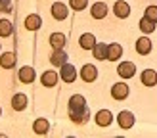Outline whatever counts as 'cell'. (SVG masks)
<instances>
[{
  "label": "cell",
  "instance_id": "cell-1",
  "mask_svg": "<svg viewBox=\"0 0 157 138\" xmlns=\"http://www.w3.org/2000/svg\"><path fill=\"white\" fill-rule=\"evenodd\" d=\"M69 117L73 123H82L88 121V107H86V100L81 94H73L69 98Z\"/></svg>",
  "mask_w": 157,
  "mask_h": 138
},
{
  "label": "cell",
  "instance_id": "cell-2",
  "mask_svg": "<svg viewBox=\"0 0 157 138\" xmlns=\"http://www.w3.org/2000/svg\"><path fill=\"white\" fill-rule=\"evenodd\" d=\"M117 73H119V77H123V79H130V77H134V73H136V65L132 63V61H123V63H119V67H117Z\"/></svg>",
  "mask_w": 157,
  "mask_h": 138
},
{
  "label": "cell",
  "instance_id": "cell-3",
  "mask_svg": "<svg viewBox=\"0 0 157 138\" xmlns=\"http://www.w3.org/2000/svg\"><path fill=\"white\" fill-rule=\"evenodd\" d=\"M61 79H63L65 82H73L75 79H77V69L71 65V63H67V61H65V63L63 65H61Z\"/></svg>",
  "mask_w": 157,
  "mask_h": 138
},
{
  "label": "cell",
  "instance_id": "cell-4",
  "mask_svg": "<svg viewBox=\"0 0 157 138\" xmlns=\"http://www.w3.org/2000/svg\"><path fill=\"white\" fill-rule=\"evenodd\" d=\"M81 77H82V81H84V82H92V81H96V77H98V69H96V65L86 63V65L81 69Z\"/></svg>",
  "mask_w": 157,
  "mask_h": 138
},
{
  "label": "cell",
  "instance_id": "cell-5",
  "mask_svg": "<svg viewBox=\"0 0 157 138\" xmlns=\"http://www.w3.org/2000/svg\"><path fill=\"white\" fill-rule=\"evenodd\" d=\"M128 92L130 90H128V86L124 82H117V84H113V86H111V96L115 100H124V98L128 96Z\"/></svg>",
  "mask_w": 157,
  "mask_h": 138
},
{
  "label": "cell",
  "instance_id": "cell-6",
  "mask_svg": "<svg viewBox=\"0 0 157 138\" xmlns=\"http://www.w3.org/2000/svg\"><path fill=\"white\" fill-rule=\"evenodd\" d=\"M136 52L140 56H147V54L151 52V40L147 36H140L136 40Z\"/></svg>",
  "mask_w": 157,
  "mask_h": 138
},
{
  "label": "cell",
  "instance_id": "cell-7",
  "mask_svg": "<svg viewBox=\"0 0 157 138\" xmlns=\"http://www.w3.org/2000/svg\"><path fill=\"white\" fill-rule=\"evenodd\" d=\"M113 12H115L117 17L124 19V17H128V13H130V6L124 2V0H117L115 6H113Z\"/></svg>",
  "mask_w": 157,
  "mask_h": 138
},
{
  "label": "cell",
  "instance_id": "cell-8",
  "mask_svg": "<svg viewBox=\"0 0 157 138\" xmlns=\"http://www.w3.org/2000/svg\"><path fill=\"white\" fill-rule=\"evenodd\" d=\"M111 121H113V113L109 111V109H100L96 113V123L100 127H107V125H111Z\"/></svg>",
  "mask_w": 157,
  "mask_h": 138
},
{
  "label": "cell",
  "instance_id": "cell-9",
  "mask_svg": "<svg viewBox=\"0 0 157 138\" xmlns=\"http://www.w3.org/2000/svg\"><path fill=\"white\" fill-rule=\"evenodd\" d=\"M117 121H119L121 128H130L132 125H134V115H132L130 111H121L119 115H117Z\"/></svg>",
  "mask_w": 157,
  "mask_h": 138
},
{
  "label": "cell",
  "instance_id": "cell-10",
  "mask_svg": "<svg viewBox=\"0 0 157 138\" xmlns=\"http://www.w3.org/2000/svg\"><path fill=\"white\" fill-rule=\"evenodd\" d=\"M52 15H54L56 19H59V21H61V19H65L67 15H69L67 6H65L63 2H56V4L52 6Z\"/></svg>",
  "mask_w": 157,
  "mask_h": 138
},
{
  "label": "cell",
  "instance_id": "cell-11",
  "mask_svg": "<svg viewBox=\"0 0 157 138\" xmlns=\"http://www.w3.org/2000/svg\"><path fill=\"white\" fill-rule=\"evenodd\" d=\"M142 84L144 86H155L157 84V71H153V69L142 71Z\"/></svg>",
  "mask_w": 157,
  "mask_h": 138
},
{
  "label": "cell",
  "instance_id": "cell-12",
  "mask_svg": "<svg viewBox=\"0 0 157 138\" xmlns=\"http://www.w3.org/2000/svg\"><path fill=\"white\" fill-rule=\"evenodd\" d=\"M17 77H19L21 82H33L36 75H35V69L31 67V65H25V67L19 69V75H17Z\"/></svg>",
  "mask_w": 157,
  "mask_h": 138
},
{
  "label": "cell",
  "instance_id": "cell-13",
  "mask_svg": "<svg viewBox=\"0 0 157 138\" xmlns=\"http://www.w3.org/2000/svg\"><path fill=\"white\" fill-rule=\"evenodd\" d=\"M78 44H81V48H84V50H92L94 46H96V38H94L92 33H84L78 38Z\"/></svg>",
  "mask_w": 157,
  "mask_h": 138
},
{
  "label": "cell",
  "instance_id": "cell-14",
  "mask_svg": "<svg viewBox=\"0 0 157 138\" xmlns=\"http://www.w3.org/2000/svg\"><path fill=\"white\" fill-rule=\"evenodd\" d=\"M50 61L54 65H58V67H61L67 61V54L63 52V48H59V50H54L52 52V56H50Z\"/></svg>",
  "mask_w": 157,
  "mask_h": 138
},
{
  "label": "cell",
  "instance_id": "cell-15",
  "mask_svg": "<svg viewBox=\"0 0 157 138\" xmlns=\"http://www.w3.org/2000/svg\"><path fill=\"white\" fill-rule=\"evenodd\" d=\"M12 107H13L15 111L25 109V107H27V96L21 94V92H19V94H15V96L12 98Z\"/></svg>",
  "mask_w": 157,
  "mask_h": 138
},
{
  "label": "cell",
  "instance_id": "cell-16",
  "mask_svg": "<svg viewBox=\"0 0 157 138\" xmlns=\"http://www.w3.org/2000/svg\"><path fill=\"white\" fill-rule=\"evenodd\" d=\"M65 42H67V38H65V35H63V33H54V35H50V44L54 46V50L63 48Z\"/></svg>",
  "mask_w": 157,
  "mask_h": 138
},
{
  "label": "cell",
  "instance_id": "cell-17",
  "mask_svg": "<svg viewBox=\"0 0 157 138\" xmlns=\"http://www.w3.org/2000/svg\"><path fill=\"white\" fill-rule=\"evenodd\" d=\"M107 52H109V46L104 44V42H100L92 48V54H94L96 59H107Z\"/></svg>",
  "mask_w": 157,
  "mask_h": 138
},
{
  "label": "cell",
  "instance_id": "cell-18",
  "mask_svg": "<svg viewBox=\"0 0 157 138\" xmlns=\"http://www.w3.org/2000/svg\"><path fill=\"white\" fill-rule=\"evenodd\" d=\"M107 15V6L104 2H96L92 6V17L94 19H101V17H105Z\"/></svg>",
  "mask_w": 157,
  "mask_h": 138
},
{
  "label": "cell",
  "instance_id": "cell-19",
  "mask_svg": "<svg viewBox=\"0 0 157 138\" xmlns=\"http://www.w3.org/2000/svg\"><path fill=\"white\" fill-rule=\"evenodd\" d=\"M123 56V46L121 44H111V46H109V52H107V59H111V61H117V59H119Z\"/></svg>",
  "mask_w": 157,
  "mask_h": 138
},
{
  "label": "cell",
  "instance_id": "cell-20",
  "mask_svg": "<svg viewBox=\"0 0 157 138\" xmlns=\"http://www.w3.org/2000/svg\"><path fill=\"white\" fill-rule=\"evenodd\" d=\"M40 15H36V13H33V15H27V19H25V27L29 29V31H36L38 27H40Z\"/></svg>",
  "mask_w": 157,
  "mask_h": 138
},
{
  "label": "cell",
  "instance_id": "cell-21",
  "mask_svg": "<svg viewBox=\"0 0 157 138\" xmlns=\"http://www.w3.org/2000/svg\"><path fill=\"white\" fill-rule=\"evenodd\" d=\"M0 65H2L4 69H10V67H13L15 65V56L12 52H6V54H2L0 56Z\"/></svg>",
  "mask_w": 157,
  "mask_h": 138
},
{
  "label": "cell",
  "instance_id": "cell-22",
  "mask_svg": "<svg viewBox=\"0 0 157 138\" xmlns=\"http://www.w3.org/2000/svg\"><path fill=\"white\" fill-rule=\"evenodd\" d=\"M48 127H50V123L46 119H36L35 125H33V130L36 134H46V132H48Z\"/></svg>",
  "mask_w": 157,
  "mask_h": 138
},
{
  "label": "cell",
  "instance_id": "cell-23",
  "mask_svg": "<svg viewBox=\"0 0 157 138\" xmlns=\"http://www.w3.org/2000/svg\"><path fill=\"white\" fill-rule=\"evenodd\" d=\"M140 29H142L146 35H150V33H153V31H155V21L147 19L146 15H144V17L140 19Z\"/></svg>",
  "mask_w": 157,
  "mask_h": 138
},
{
  "label": "cell",
  "instance_id": "cell-24",
  "mask_svg": "<svg viewBox=\"0 0 157 138\" xmlns=\"http://www.w3.org/2000/svg\"><path fill=\"white\" fill-rule=\"evenodd\" d=\"M56 82H58V75L54 71H46L42 75V84H44V86H54Z\"/></svg>",
  "mask_w": 157,
  "mask_h": 138
},
{
  "label": "cell",
  "instance_id": "cell-25",
  "mask_svg": "<svg viewBox=\"0 0 157 138\" xmlns=\"http://www.w3.org/2000/svg\"><path fill=\"white\" fill-rule=\"evenodd\" d=\"M12 35V23L8 19H0V36H10Z\"/></svg>",
  "mask_w": 157,
  "mask_h": 138
},
{
  "label": "cell",
  "instance_id": "cell-26",
  "mask_svg": "<svg viewBox=\"0 0 157 138\" xmlns=\"http://www.w3.org/2000/svg\"><path fill=\"white\" fill-rule=\"evenodd\" d=\"M144 15H146L147 19H151V21L157 23V6H147L146 12H144Z\"/></svg>",
  "mask_w": 157,
  "mask_h": 138
},
{
  "label": "cell",
  "instance_id": "cell-27",
  "mask_svg": "<svg viewBox=\"0 0 157 138\" xmlns=\"http://www.w3.org/2000/svg\"><path fill=\"white\" fill-rule=\"evenodd\" d=\"M86 4H88L86 0H71V8H73V10H77V12L84 10V8H86Z\"/></svg>",
  "mask_w": 157,
  "mask_h": 138
},
{
  "label": "cell",
  "instance_id": "cell-28",
  "mask_svg": "<svg viewBox=\"0 0 157 138\" xmlns=\"http://www.w3.org/2000/svg\"><path fill=\"white\" fill-rule=\"evenodd\" d=\"M2 8H4L6 12H10V10H12V4H10V0H2Z\"/></svg>",
  "mask_w": 157,
  "mask_h": 138
},
{
  "label": "cell",
  "instance_id": "cell-29",
  "mask_svg": "<svg viewBox=\"0 0 157 138\" xmlns=\"http://www.w3.org/2000/svg\"><path fill=\"white\" fill-rule=\"evenodd\" d=\"M0 10H2V0H0Z\"/></svg>",
  "mask_w": 157,
  "mask_h": 138
},
{
  "label": "cell",
  "instance_id": "cell-30",
  "mask_svg": "<svg viewBox=\"0 0 157 138\" xmlns=\"http://www.w3.org/2000/svg\"><path fill=\"white\" fill-rule=\"evenodd\" d=\"M0 115H2V109H0Z\"/></svg>",
  "mask_w": 157,
  "mask_h": 138
}]
</instances>
